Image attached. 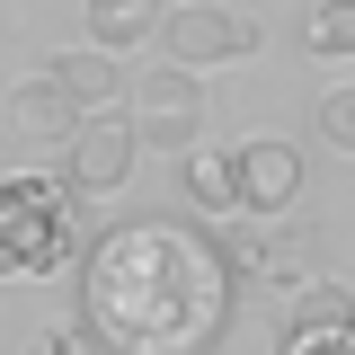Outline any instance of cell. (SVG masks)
Listing matches in <instances>:
<instances>
[{
	"label": "cell",
	"instance_id": "1",
	"mask_svg": "<svg viewBox=\"0 0 355 355\" xmlns=\"http://www.w3.org/2000/svg\"><path fill=\"white\" fill-rule=\"evenodd\" d=\"M80 320L107 355H205L231 320V258L196 222H116L80 258Z\"/></svg>",
	"mask_w": 355,
	"mask_h": 355
},
{
	"label": "cell",
	"instance_id": "2",
	"mask_svg": "<svg viewBox=\"0 0 355 355\" xmlns=\"http://www.w3.org/2000/svg\"><path fill=\"white\" fill-rule=\"evenodd\" d=\"M71 178H0V275H53L71 258Z\"/></svg>",
	"mask_w": 355,
	"mask_h": 355
},
{
	"label": "cell",
	"instance_id": "3",
	"mask_svg": "<svg viewBox=\"0 0 355 355\" xmlns=\"http://www.w3.org/2000/svg\"><path fill=\"white\" fill-rule=\"evenodd\" d=\"M133 133H142V151H205V80L196 71H142L133 80Z\"/></svg>",
	"mask_w": 355,
	"mask_h": 355
},
{
	"label": "cell",
	"instance_id": "4",
	"mask_svg": "<svg viewBox=\"0 0 355 355\" xmlns=\"http://www.w3.org/2000/svg\"><path fill=\"white\" fill-rule=\"evenodd\" d=\"M160 44H169L178 71H214V62L258 53V18H249V9H231V0H187V9H169Z\"/></svg>",
	"mask_w": 355,
	"mask_h": 355
},
{
	"label": "cell",
	"instance_id": "5",
	"mask_svg": "<svg viewBox=\"0 0 355 355\" xmlns=\"http://www.w3.org/2000/svg\"><path fill=\"white\" fill-rule=\"evenodd\" d=\"M142 160V133L133 116H80V133L62 142V178H71V196H116Z\"/></svg>",
	"mask_w": 355,
	"mask_h": 355
},
{
	"label": "cell",
	"instance_id": "6",
	"mask_svg": "<svg viewBox=\"0 0 355 355\" xmlns=\"http://www.w3.org/2000/svg\"><path fill=\"white\" fill-rule=\"evenodd\" d=\"M222 258H231V275H266L275 293H302V284H320V240H311V231L240 222V231L222 240Z\"/></svg>",
	"mask_w": 355,
	"mask_h": 355
},
{
	"label": "cell",
	"instance_id": "7",
	"mask_svg": "<svg viewBox=\"0 0 355 355\" xmlns=\"http://www.w3.org/2000/svg\"><path fill=\"white\" fill-rule=\"evenodd\" d=\"M231 151H240L249 222H284V214H293V196H302V151H293L284 133H249V142H231Z\"/></svg>",
	"mask_w": 355,
	"mask_h": 355
},
{
	"label": "cell",
	"instance_id": "8",
	"mask_svg": "<svg viewBox=\"0 0 355 355\" xmlns=\"http://www.w3.org/2000/svg\"><path fill=\"white\" fill-rule=\"evenodd\" d=\"M44 71L71 89V107H80V116H125V107H133V71L116 62V53H98V44H71V53H53Z\"/></svg>",
	"mask_w": 355,
	"mask_h": 355
},
{
	"label": "cell",
	"instance_id": "9",
	"mask_svg": "<svg viewBox=\"0 0 355 355\" xmlns=\"http://www.w3.org/2000/svg\"><path fill=\"white\" fill-rule=\"evenodd\" d=\"M187 205L214 222H249V196H240V151H187Z\"/></svg>",
	"mask_w": 355,
	"mask_h": 355
},
{
	"label": "cell",
	"instance_id": "10",
	"mask_svg": "<svg viewBox=\"0 0 355 355\" xmlns=\"http://www.w3.org/2000/svg\"><path fill=\"white\" fill-rule=\"evenodd\" d=\"M9 125L36 133V142H71V133H80V107H71V89L53 80V71H36V80L9 89Z\"/></svg>",
	"mask_w": 355,
	"mask_h": 355
},
{
	"label": "cell",
	"instance_id": "11",
	"mask_svg": "<svg viewBox=\"0 0 355 355\" xmlns=\"http://www.w3.org/2000/svg\"><path fill=\"white\" fill-rule=\"evenodd\" d=\"M169 18H160V0H89V44L98 53H142V36H160Z\"/></svg>",
	"mask_w": 355,
	"mask_h": 355
},
{
	"label": "cell",
	"instance_id": "12",
	"mask_svg": "<svg viewBox=\"0 0 355 355\" xmlns=\"http://www.w3.org/2000/svg\"><path fill=\"white\" fill-rule=\"evenodd\" d=\"M302 44L320 53V62H355V0H311Z\"/></svg>",
	"mask_w": 355,
	"mask_h": 355
},
{
	"label": "cell",
	"instance_id": "13",
	"mask_svg": "<svg viewBox=\"0 0 355 355\" xmlns=\"http://www.w3.org/2000/svg\"><path fill=\"white\" fill-rule=\"evenodd\" d=\"M329 320H355V293L320 275V284H302V293H293V311H284V329H329Z\"/></svg>",
	"mask_w": 355,
	"mask_h": 355
},
{
	"label": "cell",
	"instance_id": "14",
	"mask_svg": "<svg viewBox=\"0 0 355 355\" xmlns=\"http://www.w3.org/2000/svg\"><path fill=\"white\" fill-rule=\"evenodd\" d=\"M320 142H329V151H347V160H355V80L320 98Z\"/></svg>",
	"mask_w": 355,
	"mask_h": 355
},
{
	"label": "cell",
	"instance_id": "15",
	"mask_svg": "<svg viewBox=\"0 0 355 355\" xmlns=\"http://www.w3.org/2000/svg\"><path fill=\"white\" fill-rule=\"evenodd\" d=\"M27 355H107V347L89 338V320H44L36 338H27Z\"/></svg>",
	"mask_w": 355,
	"mask_h": 355
},
{
	"label": "cell",
	"instance_id": "16",
	"mask_svg": "<svg viewBox=\"0 0 355 355\" xmlns=\"http://www.w3.org/2000/svg\"><path fill=\"white\" fill-rule=\"evenodd\" d=\"M275 355H355V320H329V329H284Z\"/></svg>",
	"mask_w": 355,
	"mask_h": 355
},
{
	"label": "cell",
	"instance_id": "17",
	"mask_svg": "<svg viewBox=\"0 0 355 355\" xmlns=\"http://www.w3.org/2000/svg\"><path fill=\"white\" fill-rule=\"evenodd\" d=\"M178 9H187V0H178Z\"/></svg>",
	"mask_w": 355,
	"mask_h": 355
}]
</instances>
